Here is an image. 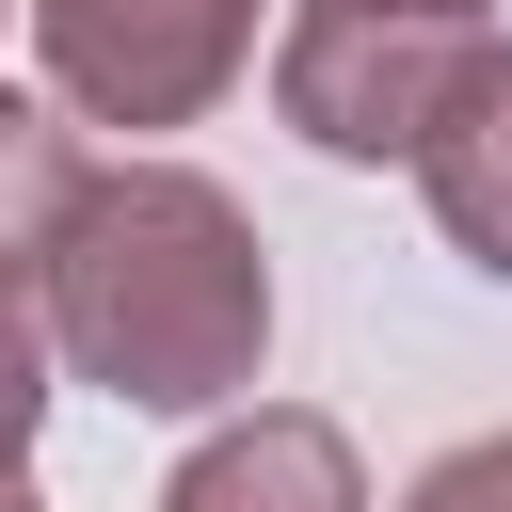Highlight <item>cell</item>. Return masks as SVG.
Segmentation results:
<instances>
[{
  "label": "cell",
  "instance_id": "6",
  "mask_svg": "<svg viewBox=\"0 0 512 512\" xmlns=\"http://www.w3.org/2000/svg\"><path fill=\"white\" fill-rule=\"evenodd\" d=\"M160 512H368V464H352L336 416L256 400V416H224V432L160 480Z\"/></svg>",
  "mask_w": 512,
  "mask_h": 512
},
{
  "label": "cell",
  "instance_id": "3",
  "mask_svg": "<svg viewBox=\"0 0 512 512\" xmlns=\"http://www.w3.org/2000/svg\"><path fill=\"white\" fill-rule=\"evenodd\" d=\"M448 64H464V32H384V16H320V0L272 16V112L320 160H416Z\"/></svg>",
  "mask_w": 512,
  "mask_h": 512
},
{
  "label": "cell",
  "instance_id": "8",
  "mask_svg": "<svg viewBox=\"0 0 512 512\" xmlns=\"http://www.w3.org/2000/svg\"><path fill=\"white\" fill-rule=\"evenodd\" d=\"M320 16H384V32H480V0H320Z\"/></svg>",
  "mask_w": 512,
  "mask_h": 512
},
{
  "label": "cell",
  "instance_id": "7",
  "mask_svg": "<svg viewBox=\"0 0 512 512\" xmlns=\"http://www.w3.org/2000/svg\"><path fill=\"white\" fill-rule=\"evenodd\" d=\"M400 512H512V432H464L400 480Z\"/></svg>",
  "mask_w": 512,
  "mask_h": 512
},
{
  "label": "cell",
  "instance_id": "5",
  "mask_svg": "<svg viewBox=\"0 0 512 512\" xmlns=\"http://www.w3.org/2000/svg\"><path fill=\"white\" fill-rule=\"evenodd\" d=\"M416 192H432L448 256H464L480 288H512V32H464L448 96H432V128H416Z\"/></svg>",
  "mask_w": 512,
  "mask_h": 512
},
{
  "label": "cell",
  "instance_id": "10",
  "mask_svg": "<svg viewBox=\"0 0 512 512\" xmlns=\"http://www.w3.org/2000/svg\"><path fill=\"white\" fill-rule=\"evenodd\" d=\"M0 16H16V0H0Z\"/></svg>",
  "mask_w": 512,
  "mask_h": 512
},
{
  "label": "cell",
  "instance_id": "9",
  "mask_svg": "<svg viewBox=\"0 0 512 512\" xmlns=\"http://www.w3.org/2000/svg\"><path fill=\"white\" fill-rule=\"evenodd\" d=\"M0 512H48V496H32V480H16V464H0Z\"/></svg>",
  "mask_w": 512,
  "mask_h": 512
},
{
  "label": "cell",
  "instance_id": "4",
  "mask_svg": "<svg viewBox=\"0 0 512 512\" xmlns=\"http://www.w3.org/2000/svg\"><path fill=\"white\" fill-rule=\"evenodd\" d=\"M80 192V128L48 96L0 80V464H32V416H48V320H32V272H48V224Z\"/></svg>",
  "mask_w": 512,
  "mask_h": 512
},
{
  "label": "cell",
  "instance_id": "2",
  "mask_svg": "<svg viewBox=\"0 0 512 512\" xmlns=\"http://www.w3.org/2000/svg\"><path fill=\"white\" fill-rule=\"evenodd\" d=\"M16 16H32V64H48V112H80V128H192V112L240 96L272 0H16Z\"/></svg>",
  "mask_w": 512,
  "mask_h": 512
},
{
  "label": "cell",
  "instance_id": "1",
  "mask_svg": "<svg viewBox=\"0 0 512 512\" xmlns=\"http://www.w3.org/2000/svg\"><path fill=\"white\" fill-rule=\"evenodd\" d=\"M32 320L48 384H112L128 416H208L272 368V240L192 160H80Z\"/></svg>",
  "mask_w": 512,
  "mask_h": 512
}]
</instances>
